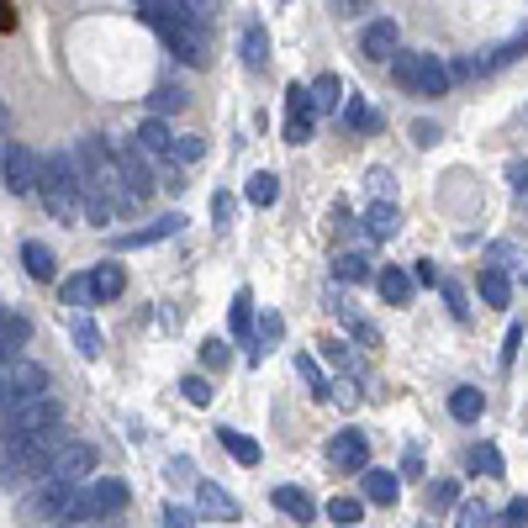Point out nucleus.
<instances>
[{"label":"nucleus","instance_id":"nucleus-1","mask_svg":"<svg viewBox=\"0 0 528 528\" xmlns=\"http://www.w3.org/2000/svg\"><path fill=\"white\" fill-rule=\"evenodd\" d=\"M37 196L59 222H74L80 217V201H85V185H80V164L64 148H53V154L37 164Z\"/></svg>","mask_w":528,"mask_h":528},{"label":"nucleus","instance_id":"nucleus-2","mask_svg":"<svg viewBox=\"0 0 528 528\" xmlns=\"http://www.w3.org/2000/svg\"><path fill=\"white\" fill-rule=\"evenodd\" d=\"M64 423V407H59V396H32V402H16L0 412V444L16 449V444H37V439H48V433H59Z\"/></svg>","mask_w":528,"mask_h":528},{"label":"nucleus","instance_id":"nucleus-3","mask_svg":"<svg viewBox=\"0 0 528 528\" xmlns=\"http://www.w3.org/2000/svg\"><path fill=\"white\" fill-rule=\"evenodd\" d=\"M143 6V16L159 27V37H164V48L175 53V59H185L191 69H206L212 64V37H206V27L201 22H185V16H169V11H159L154 0H138Z\"/></svg>","mask_w":528,"mask_h":528},{"label":"nucleus","instance_id":"nucleus-4","mask_svg":"<svg viewBox=\"0 0 528 528\" xmlns=\"http://www.w3.org/2000/svg\"><path fill=\"white\" fill-rule=\"evenodd\" d=\"M74 164H80V185H85V191L117 196V201L127 206V191H122V159H117V148H111L101 132L80 138V148H74Z\"/></svg>","mask_w":528,"mask_h":528},{"label":"nucleus","instance_id":"nucleus-5","mask_svg":"<svg viewBox=\"0 0 528 528\" xmlns=\"http://www.w3.org/2000/svg\"><path fill=\"white\" fill-rule=\"evenodd\" d=\"M127 481H117V476H90L80 492H74L69 502H64V523H101V518H117L122 507H127Z\"/></svg>","mask_w":528,"mask_h":528},{"label":"nucleus","instance_id":"nucleus-6","mask_svg":"<svg viewBox=\"0 0 528 528\" xmlns=\"http://www.w3.org/2000/svg\"><path fill=\"white\" fill-rule=\"evenodd\" d=\"M386 64H391V80L402 85L407 96L428 101V96H444V90H449V64L433 59V53H402V48H396Z\"/></svg>","mask_w":528,"mask_h":528},{"label":"nucleus","instance_id":"nucleus-7","mask_svg":"<svg viewBox=\"0 0 528 528\" xmlns=\"http://www.w3.org/2000/svg\"><path fill=\"white\" fill-rule=\"evenodd\" d=\"M48 391H53V375L37 360H27V354L0 360V412L16 402H32V396H48Z\"/></svg>","mask_w":528,"mask_h":528},{"label":"nucleus","instance_id":"nucleus-8","mask_svg":"<svg viewBox=\"0 0 528 528\" xmlns=\"http://www.w3.org/2000/svg\"><path fill=\"white\" fill-rule=\"evenodd\" d=\"M96 476V444L85 439H59V449H53V465H48V481H69L80 486Z\"/></svg>","mask_w":528,"mask_h":528},{"label":"nucleus","instance_id":"nucleus-9","mask_svg":"<svg viewBox=\"0 0 528 528\" xmlns=\"http://www.w3.org/2000/svg\"><path fill=\"white\" fill-rule=\"evenodd\" d=\"M37 159L27 143H6V154H0V175H6V191L11 196H32L37 191Z\"/></svg>","mask_w":528,"mask_h":528},{"label":"nucleus","instance_id":"nucleus-10","mask_svg":"<svg viewBox=\"0 0 528 528\" xmlns=\"http://www.w3.org/2000/svg\"><path fill=\"white\" fill-rule=\"evenodd\" d=\"M117 159H122V191H127V206H138L154 196V169H148V154L138 143H127L117 148Z\"/></svg>","mask_w":528,"mask_h":528},{"label":"nucleus","instance_id":"nucleus-11","mask_svg":"<svg viewBox=\"0 0 528 528\" xmlns=\"http://www.w3.org/2000/svg\"><path fill=\"white\" fill-rule=\"evenodd\" d=\"M74 497V486L69 481H43V486H37V492L22 502V518L27 523H48V518H59L64 513V502Z\"/></svg>","mask_w":528,"mask_h":528},{"label":"nucleus","instance_id":"nucleus-12","mask_svg":"<svg viewBox=\"0 0 528 528\" xmlns=\"http://www.w3.org/2000/svg\"><path fill=\"white\" fill-rule=\"evenodd\" d=\"M328 460H333V470H365L370 465V439H365L360 428H344L328 444Z\"/></svg>","mask_w":528,"mask_h":528},{"label":"nucleus","instance_id":"nucleus-13","mask_svg":"<svg viewBox=\"0 0 528 528\" xmlns=\"http://www.w3.org/2000/svg\"><path fill=\"white\" fill-rule=\"evenodd\" d=\"M196 507H201V518H212V523H238V518H243L238 497L222 492L217 481H201V486H196Z\"/></svg>","mask_w":528,"mask_h":528},{"label":"nucleus","instance_id":"nucleus-14","mask_svg":"<svg viewBox=\"0 0 528 528\" xmlns=\"http://www.w3.org/2000/svg\"><path fill=\"white\" fill-rule=\"evenodd\" d=\"M185 228V217L180 212H164L154 217L148 228H132V233H117V249H148V243H164V238H175Z\"/></svg>","mask_w":528,"mask_h":528},{"label":"nucleus","instance_id":"nucleus-15","mask_svg":"<svg viewBox=\"0 0 528 528\" xmlns=\"http://www.w3.org/2000/svg\"><path fill=\"white\" fill-rule=\"evenodd\" d=\"M286 111H291L286 143H307V138H312V101H307V85H291V90H286Z\"/></svg>","mask_w":528,"mask_h":528},{"label":"nucleus","instance_id":"nucleus-16","mask_svg":"<svg viewBox=\"0 0 528 528\" xmlns=\"http://www.w3.org/2000/svg\"><path fill=\"white\" fill-rule=\"evenodd\" d=\"M360 53H365V59H375V64L391 59V53H396V22H391V16H381V22H370L360 32Z\"/></svg>","mask_w":528,"mask_h":528},{"label":"nucleus","instance_id":"nucleus-17","mask_svg":"<svg viewBox=\"0 0 528 528\" xmlns=\"http://www.w3.org/2000/svg\"><path fill=\"white\" fill-rule=\"evenodd\" d=\"M132 143H138L148 159H175V138H169L164 117H148V122L138 127V132H132Z\"/></svg>","mask_w":528,"mask_h":528},{"label":"nucleus","instance_id":"nucleus-18","mask_svg":"<svg viewBox=\"0 0 528 528\" xmlns=\"http://www.w3.org/2000/svg\"><path fill=\"white\" fill-rule=\"evenodd\" d=\"M32 338V323L22 312H11V307H0V360H11V354H22V344Z\"/></svg>","mask_w":528,"mask_h":528},{"label":"nucleus","instance_id":"nucleus-19","mask_svg":"<svg viewBox=\"0 0 528 528\" xmlns=\"http://www.w3.org/2000/svg\"><path fill=\"white\" fill-rule=\"evenodd\" d=\"M275 507L286 518H296V523H312L317 518V502H312L307 486H275Z\"/></svg>","mask_w":528,"mask_h":528},{"label":"nucleus","instance_id":"nucleus-20","mask_svg":"<svg viewBox=\"0 0 528 528\" xmlns=\"http://www.w3.org/2000/svg\"><path fill=\"white\" fill-rule=\"evenodd\" d=\"M375 286H381V296L391 301V307H407V301H412V291H418V280H412L407 270H396V264H391V270H381V275H375Z\"/></svg>","mask_w":528,"mask_h":528},{"label":"nucleus","instance_id":"nucleus-21","mask_svg":"<svg viewBox=\"0 0 528 528\" xmlns=\"http://www.w3.org/2000/svg\"><path fill=\"white\" fill-rule=\"evenodd\" d=\"M22 264H27L32 280H53V275H59V259H53V249H48V243H37V238L22 243Z\"/></svg>","mask_w":528,"mask_h":528},{"label":"nucleus","instance_id":"nucleus-22","mask_svg":"<svg viewBox=\"0 0 528 528\" xmlns=\"http://www.w3.org/2000/svg\"><path fill=\"white\" fill-rule=\"evenodd\" d=\"M90 286H96V301H117L127 291V270L122 264H96V270H90Z\"/></svg>","mask_w":528,"mask_h":528},{"label":"nucleus","instance_id":"nucleus-23","mask_svg":"<svg viewBox=\"0 0 528 528\" xmlns=\"http://www.w3.org/2000/svg\"><path fill=\"white\" fill-rule=\"evenodd\" d=\"M365 497H370V502H381V507H391L396 497H402V481H396L391 470H375V465H365Z\"/></svg>","mask_w":528,"mask_h":528},{"label":"nucleus","instance_id":"nucleus-24","mask_svg":"<svg viewBox=\"0 0 528 528\" xmlns=\"http://www.w3.org/2000/svg\"><path fill=\"white\" fill-rule=\"evenodd\" d=\"M307 101H312V111H338L344 106V85H338V74H317Z\"/></svg>","mask_w":528,"mask_h":528},{"label":"nucleus","instance_id":"nucleus-25","mask_svg":"<svg viewBox=\"0 0 528 528\" xmlns=\"http://www.w3.org/2000/svg\"><path fill=\"white\" fill-rule=\"evenodd\" d=\"M396 228H402V212H396V201H375L365 212V233L370 238H391Z\"/></svg>","mask_w":528,"mask_h":528},{"label":"nucleus","instance_id":"nucleus-26","mask_svg":"<svg viewBox=\"0 0 528 528\" xmlns=\"http://www.w3.org/2000/svg\"><path fill=\"white\" fill-rule=\"evenodd\" d=\"M481 412H486V396L476 386H460L455 396H449V418H455V423H476Z\"/></svg>","mask_w":528,"mask_h":528},{"label":"nucleus","instance_id":"nucleus-27","mask_svg":"<svg viewBox=\"0 0 528 528\" xmlns=\"http://www.w3.org/2000/svg\"><path fill=\"white\" fill-rule=\"evenodd\" d=\"M243 64H249V69H264V64H270V32H264L259 22L243 27Z\"/></svg>","mask_w":528,"mask_h":528},{"label":"nucleus","instance_id":"nucleus-28","mask_svg":"<svg viewBox=\"0 0 528 528\" xmlns=\"http://www.w3.org/2000/svg\"><path fill=\"white\" fill-rule=\"evenodd\" d=\"M217 444L228 449L238 465H259V444L249 439V433H238V428H217Z\"/></svg>","mask_w":528,"mask_h":528},{"label":"nucleus","instance_id":"nucleus-29","mask_svg":"<svg viewBox=\"0 0 528 528\" xmlns=\"http://www.w3.org/2000/svg\"><path fill=\"white\" fill-rule=\"evenodd\" d=\"M69 338H74V349L85 354V360H96V354L106 349V338H101V328L90 323V317H74V328H69Z\"/></svg>","mask_w":528,"mask_h":528},{"label":"nucleus","instance_id":"nucleus-30","mask_svg":"<svg viewBox=\"0 0 528 528\" xmlns=\"http://www.w3.org/2000/svg\"><path fill=\"white\" fill-rule=\"evenodd\" d=\"M338 122H344V127H360V132H370V127H375V117H370V106H365L360 90H349V101L338 106Z\"/></svg>","mask_w":528,"mask_h":528},{"label":"nucleus","instance_id":"nucleus-31","mask_svg":"<svg viewBox=\"0 0 528 528\" xmlns=\"http://www.w3.org/2000/svg\"><path fill=\"white\" fill-rule=\"evenodd\" d=\"M333 275L349 280V286H365V280H370V259L365 254H338L333 259Z\"/></svg>","mask_w":528,"mask_h":528},{"label":"nucleus","instance_id":"nucleus-32","mask_svg":"<svg viewBox=\"0 0 528 528\" xmlns=\"http://www.w3.org/2000/svg\"><path fill=\"white\" fill-rule=\"evenodd\" d=\"M280 333H286V323H280L275 312H264L259 328H254V360H264V354H270V344H280Z\"/></svg>","mask_w":528,"mask_h":528},{"label":"nucleus","instance_id":"nucleus-33","mask_svg":"<svg viewBox=\"0 0 528 528\" xmlns=\"http://www.w3.org/2000/svg\"><path fill=\"white\" fill-rule=\"evenodd\" d=\"M249 196L254 206H275V196H280V175H270V169H259V175H249Z\"/></svg>","mask_w":528,"mask_h":528},{"label":"nucleus","instance_id":"nucleus-34","mask_svg":"<svg viewBox=\"0 0 528 528\" xmlns=\"http://www.w3.org/2000/svg\"><path fill=\"white\" fill-rule=\"evenodd\" d=\"M481 296H486V307H507V301H513V286H507L502 270H486L481 275Z\"/></svg>","mask_w":528,"mask_h":528},{"label":"nucleus","instance_id":"nucleus-35","mask_svg":"<svg viewBox=\"0 0 528 528\" xmlns=\"http://www.w3.org/2000/svg\"><path fill=\"white\" fill-rule=\"evenodd\" d=\"M328 518H333L338 528H354V523L365 518V502H360V497H333V502H328Z\"/></svg>","mask_w":528,"mask_h":528},{"label":"nucleus","instance_id":"nucleus-36","mask_svg":"<svg viewBox=\"0 0 528 528\" xmlns=\"http://www.w3.org/2000/svg\"><path fill=\"white\" fill-rule=\"evenodd\" d=\"M185 101H191V96H185L180 85H154V96H148V106H154V117H169V111H180Z\"/></svg>","mask_w":528,"mask_h":528},{"label":"nucleus","instance_id":"nucleus-37","mask_svg":"<svg viewBox=\"0 0 528 528\" xmlns=\"http://www.w3.org/2000/svg\"><path fill=\"white\" fill-rule=\"evenodd\" d=\"M64 301H69V307H96V286H90V275L64 280Z\"/></svg>","mask_w":528,"mask_h":528},{"label":"nucleus","instance_id":"nucleus-38","mask_svg":"<svg viewBox=\"0 0 528 528\" xmlns=\"http://www.w3.org/2000/svg\"><path fill=\"white\" fill-rule=\"evenodd\" d=\"M249 328H254V296L238 291V296H233V333L249 338Z\"/></svg>","mask_w":528,"mask_h":528},{"label":"nucleus","instance_id":"nucleus-39","mask_svg":"<svg viewBox=\"0 0 528 528\" xmlns=\"http://www.w3.org/2000/svg\"><path fill=\"white\" fill-rule=\"evenodd\" d=\"M201 365L206 370H228V344H222V338H206V344H201Z\"/></svg>","mask_w":528,"mask_h":528},{"label":"nucleus","instance_id":"nucleus-40","mask_svg":"<svg viewBox=\"0 0 528 528\" xmlns=\"http://www.w3.org/2000/svg\"><path fill=\"white\" fill-rule=\"evenodd\" d=\"M344 328H349L354 338H360V344H365V349H375V344H381V333H375V328L365 323V317H354L349 307H344Z\"/></svg>","mask_w":528,"mask_h":528},{"label":"nucleus","instance_id":"nucleus-41","mask_svg":"<svg viewBox=\"0 0 528 528\" xmlns=\"http://www.w3.org/2000/svg\"><path fill=\"white\" fill-rule=\"evenodd\" d=\"M470 465H481L486 476H502V455H497L492 444H476V449H470Z\"/></svg>","mask_w":528,"mask_h":528},{"label":"nucleus","instance_id":"nucleus-42","mask_svg":"<svg viewBox=\"0 0 528 528\" xmlns=\"http://www.w3.org/2000/svg\"><path fill=\"white\" fill-rule=\"evenodd\" d=\"M180 391H185V402H191V407H206V402H212V386H206L201 375H185Z\"/></svg>","mask_w":528,"mask_h":528},{"label":"nucleus","instance_id":"nucleus-43","mask_svg":"<svg viewBox=\"0 0 528 528\" xmlns=\"http://www.w3.org/2000/svg\"><path fill=\"white\" fill-rule=\"evenodd\" d=\"M439 291H444V301H449V312H455L460 323H465V317H470V307H465V291H460V286H455V280H449V275L439 280Z\"/></svg>","mask_w":528,"mask_h":528},{"label":"nucleus","instance_id":"nucleus-44","mask_svg":"<svg viewBox=\"0 0 528 528\" xmlns=\"http://www.w3.org/2000/svg\"><path fill=\"white\" fill-rule=\"evenodd\" d=\"M492 513H486V502H460V528H486Z\"/></svg>","mask_w":528,"mask_h":528},{"label":"nucleus","instance_id":"nucleus-45","mask_svg":"<svg viewBox=\"0 0 528 528\" xmlns=\"http://www.w3.org/2000/svg\"><path fill=\"white\" fill-rule=\"evenodd\" d=\"M502 528H528V497H513L502 507Z\"/></svg>","mask_w":528,"mask_h":528},{"label":"nucleus","instance_id":"nucleus-46","mask_svg":"<svg viewBox=\"0 0 528 528\" xmlns=\"http://www.w3.org/2000/svg\"><path fill=\"white\" fill-rule=\"evenodd\" d=\"M164 528H196V513H191V507H180V502H169L164 507Z\"/></svg>","mask_w":528,"mask_h":528},{"label":"nucleus","instance_id":"nucleus-47","mask_svg":"<svg viewBox=\"0 0 528 528\" xmlns=\"http://www.w3.org/2000/svg\"><path fill=\"white\" fill-rule=\"evenodd\" d=\"M296 370H301V375H307V386H312V396H328V381H323V370H317V365L307 360V354H301V360H296Z\"/></svg>","mask_w":528,"mask_h":528},{"label":"nucleus","instance_id":"nucleus-48","mask_svg":"<svg viewBox=\"0 0 528 528\" xmlns=\"http://www.w3.org/2000/svg\"><path fill=\"white\" fill-rule=\"evenodd\" d=\"M518 344H523V323L507 328V349H502V365H513L518 360Z\"/></svg>","mask_w":528,"mask_h":528},{"label":"nucleus","instance_id":"nucleus-49","mask_svg":"<svg viewBox=\"0 0 528 528\" xmlns=\"http://www.w3.org/2000/svg\"><path fill=\"white\" fill-rule=\"evenodd\" d=\"M412 143H418V148H433V143H439V127L418 122V127H412Z\"/></svg>","mask_w":528,"mask_h":528},{"label":"nucleus","instance_id":"nucleus-50","mask_svg":"<svg viewBox=\"0 0 528 528\" xmlns=\"http://www.w3.org/2000/svg\"><path fill=\"white\" fill-rule=\"evenodd\" d=\"M212 217H217V228H222V222L233 217V196H222V191H217V196H212Z\"/></svg>","mask_w":528,"mask_h":528},{"label":"nucleus","instance_id":"nucleus-51","mask_svg":"<svg viewBox=\"0 0 528 528\" xmlns=\"http://www.w3.org/2000/svg\"><path fill=\"white\" fill-rule=\"evenodd\" d=\"M507 185H513V191H528V159H518L513 169H507Z\"/></svg>","mask_w":528,"mask_h":528},{"label":"nucleus","instance_id":"nucleus-52","mask_svg":"<svg viewBox=\"0 0 528 528\" xmlns=\"http://www.w3.org/2000/svg\"><path fill=\"white\" fill-rule=\"evenodd\" d=\"M180 159H185V164H191V159H201V143H196V138L175 143V164H180Z\"/></svg>","mask_w":528,"mask_h":528},{"label":"nucleus","instance_id":"nucleus-53","mask_svg":"<svg viewBox=\"0 0 528 528\" xmlns=\"http://www.w3.org/2000/svg\"><path fill=\"white\" fill-rule=\"evenodd\" d=\"M412 280H423V286H439V270H433V259H418V275H412Z\"/></svg>","mask_w":528,"mask_h":528},{"label":"nucleus","instance_id":"nucleus-54","mask_svg":"<svg viewBox=\"0 0 528 528\" xmlns=\"http://www.w3.org/2000/svg\"><path fill=\"white\" fill-rule=\"evenodd\" d=\"M185 6H191V11L201 16V22H212V16H217V6H222V0H185Z\"/></svg>","mask_w":528,"mask_h":528},{"label":"nucleus","instance_id":"nucleus-55","mask_svg":"<svg viewBox=\"0 0 528 528\" xmlns=\"http://www.w3.org/2000/svg\"><path fill=\"white\" fill-rule=\"evenodd\" d=\"M370 191H375V196L391 191V169H370Z\"/></svg>","mask_w":528,"mask_h":528},{"label":"nucleus","instance_id":"nucleus-56","mask_svg":"<svg viewBox=\"0 0 528 528\" xmlns=\"http://www.w3.org/2000/svg\"><path fill=\"white\" fill-rule=\"evenodd\" d=\"M11 22H16V16H11V6H6V0H0V32H6Z\"/></svg>","mask_w":528,"mask_h":528},{"label":"nucleus","instance_id":"nucleus-57","mask_svg":"<svg viewBox=\"0 0 528 528\" xmlns=\"http://www.w3.org/2000/svg\"><path fill=\"white\" fill-rule=\"evenodd\" d=\"M6 132H11V117H6V106H0V138H6Z\"/></svg>","mask_w":528,"mask_h":528},{"label":"nucleus","instance_id":"nucleus-58","mask_svg":"<svg viewBox=\"0 0 528 528\" xmlns=\"http://www.w3.org/2000/svg\"><path fill=\"white\" fill-rule=\"evenodd\" d=\"M106 528H111V523H106Z\"/></svg>","mask_w":528,"mask_h":528}]
</instances>
